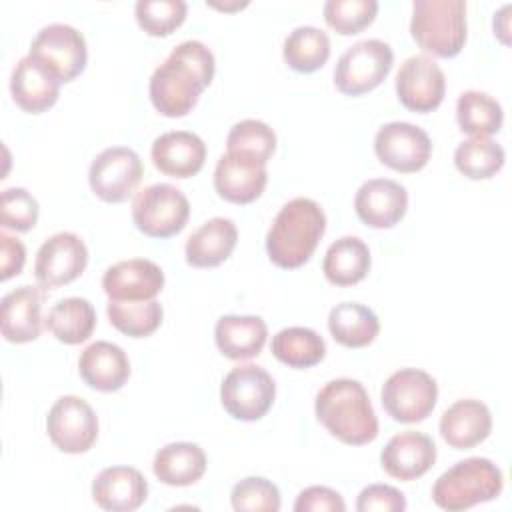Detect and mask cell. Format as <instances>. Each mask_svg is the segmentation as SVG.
Wrapping results in <instances>:
<instances>
[{
  "mask_svg": "<svg viewBox=\"0 0 512 512\" xmlns=\"http://www.w3.org/2000/svg\"><path fill=\"white\" fill-rule=\"evenodd\" d=\"M52 444L66 454H82L98 438V418L92 406L80 396H60L46 418Z\"/></svg>",
  "mask_w": 512,
  "mask_h": 512,
  "instance_id": "12",
  "label": "cell"
},
{
  "mask_svg": "<svg viewBox=\"0 0 512 512\" xmlns=\"http://www.w3.org/2000/svg\"><path fill=\"white\" fill-rule=\"evenodd\" d=\"M296 512H344L346 504L342 496L326 486H308L304 488L296 502H294Z\"/></svg>",
  "mask_w": 512,
  "mask_h": 512,
  "instance_id": "43",
  "label": "cell"
},
{
  "mask_svg": "<svg viewBox=\"0 0 512 512\" xmlns=\"http://www.w3.org/2000/svg\"><path fill=\"white\" fill-rule=\"evenodd\" d=\"M238 242L236 224L230 218H210L186 240V262L194 268H214L228 260Z\"/></svg>",
  "mask_w": 512,
  "mask_h": 512,
  "instance_id": "26",
  "label": "cell"
},
{
  "mask_svg": "<svg viewBox=\"0 0 512 512\" xmlns=\"http://www.w3.org/2000/svg\"><path fill=\"white\" fill-rule=\"evenodd\" d=\"M504 160V148L492 138H470L454 150L456 168L472 180L492 178L504 166Z\"/></svg>",
  "mask_w": 512,
  "mask_h": 512,
  "instance_id": "36",
  "label": "cell"
},
{
  "mask_svg": "<svg viewBox=\"0 0 512 512\" xmlns=\"http://www.w3.org/2000/svg\"><path fill=\"white\" fill-rule=\"evenodd\" d=\"M78 372L90 388L100 392H116L130 378V360L118 344L96 340L82 350Z\"/></svg>",
  "mask_w": 512,
  "mask_h": 512,
  "instance_id": "23",
  "label": "cell"
},
{
  "mask_svg": "<svg viewBox=\"0 0 512 512\" xmlns=\"http://www.w3.org/2000/svg\"><path fill=\"white\" fill-rule=\"evenodd\" d=\"M508 10H510V6L506 4V6H502V10L498 14H494V22L502 20V24H494V34H498L504 44H508V38H506V34H508V16H506Z\"/></svg>",
  "mask_w": 512,
  "mask_h": 512,
  "instance_id": "45",
  "label": "cell"
},
{
  "mask_svg": "<svg viewBox=\"0 0 512 512\" xmlns=\"http://www.w3.org/2000/svg\"><path fill=\"white\" fill-rule=\"evenodd\" d=\"M358 512H402L406 510L404 494L388 484H370L358 494Z\"/></svg>",
  "mask_w": 512,
  "mask_h": 512,
  "instance_id": "42",
  "label": "cell"
},
{
  "mask_svg": "<svg viewBox=\"0 0 512 512\" xmlns=\"http://www.w3.org/2000/svg\"><path fill=\"white\" fill-rule=\"evenodd\" d=\"M456 120L472 138H488L502 128L504 112L498 100L480 90H466L456 102Z\"/></svg>",
  "mask_w": 512,
  "mask_h": 512,
  "instance_id": "32",
  "label": "cell"
},
{
  "mask_svg": "<svg viewBox=\"0 0 512 512\" xmlns=\"http://www.w3.org/2000/svg\"><path fill=\"white\" fill-rule=\"evenodd\" d=\"M504 488L500 468L488 458H466L450 466L432 486V500L448 512H460L494 500Z\"/></svg>",
  "mask_w": 512,
  "mask_h": 512,
  "instance_id": "4",
  "label": "cell"
},
{
  "mask_svg": "<svg viewBox=\"0 0 512 512\" xmlns=\"http://www.w3.org/2000/svg\"><path fill=\"white\" fill-rule=\"evenodd\" d=\"M184 0H138L134 6L138 26L150 36L172 34L186 18Z\"/></svg>",
  "mask_w": 512,
  "mask_h": 512,
  "instance_id": "38",
  "label": "cell"
},
{
  "mask_svg": "<svg viewBox=\"0 0 512 512\" xmlns=\"http://www.w3.org/2000/svg\"><path fill=\"white\" fill-rule=\"evenodd\" d=\"M148 482L132 466L104 468L92 482L94 502L110 512H132L146 502Z\"/></svg>",
  "mask_w": 512,
  "mask_h": 512,
  "instance_id": "21",
  "label": "cell"
},
{
  "mask_svg": "<svg viewBox=\"0 0 512 512\" xmlns=\"http://www.w3.org/2000/svg\"><path fill=\"white\" fill-rule=\"evenodd\" d=\"M154 166L172 178H190L198 174L206 160L204 140L186 130H174L160 134L152 144Z\"/></svg>",
  "mask_w": 512,
  "mask_h": 512,
  "instance_id": "20",
  "label": "cell"
},
{
  "mask_svg": "<svg viewBox=\"0 0 512 512\" xmlns=\"http://www.w3.org/2000/svg\"><path fill=\"white\" fill-rule=\"evenodd\" d=\"M394 64L392 48L378 38L352 44L334 68V84L346 96H360L380 86Z\"/></svg>",
  "mask_w": 512,
  "mask_h": 512,
  "instance_id": "6",
  "label": "cell"
},
{
  "mask_svg": "<svg viewBox=\"0 0 512 512\" xmlns=\"http://www.w3.org/2000/svg\"><path fill=\"white\" fill-rule=\"evenodd\" d=\"M326 24L342 36H352L368 28L378 12L376 0H328L324 4Z\"/></svg>",
  "mask_w": 512,
  "mask_h": 512,
  "instance_id": "39",
  "label": "cell"
},
{
  "mask_svg": "<svg viewBox=\"0 0 512 512\" xmlns=\"http://www.w3.org/2000/svg\"><path fill=\"white\" fill-rule=\"evenodd\" d=\"M410 34L432 56L452 58L460 54L466 42V2L414 0Z\"/></svg>",
  "mask_w": 512,
  "mask_h": 512,
  "instance_id": "5",
  "label": "cell"
},
{
  "mask_svg": "<svg viewBox=\"0 0 512 512\" xmlns=\"http://www.w3.org/2000/svg\"><path fill=\"white\" fill-rule=\"evenodd\" d=\"M274 378L256 364H240L232 368L220 386V402L224 410L244 422L260 420L274 404Z\"/></svg>",
  "mask_w": 512,
  "mask_h": 512,
  "instance_id": "8",
  "label": "cell"
},
{
  "mask_svg": "<svg viewBox=\"0 0 512 512\" xmlns=\"http://www.w3.org/2000/svg\"><path fill=\"white\" fill-rule=\"evenodd\" d=\"M26 262V248L18 238L0 234V280H8L22 272Z\"/></svg>",
  "mask_w": 512,
  "mask_h": 512,
  "instance_id": "44",
  "label": "cell"
},
{
  "mask_svg": "<svg viewBox=\"0 0 512 512\" xmlns=\"http://www.w3.org/2000/svg\"><path fill=\"white\" fill-rule=\"evenodd\" d=\"M268 328L260 316L228 314L216 322L214 340L218 350L230 360H248L262 352Z\"/></svg>",
  "mask_w": 512,
  "mask_h": 512,
  "instance_id": "27",
  "label": "cell"
},
{
  "mask_svg": "<svg viewBox=\"0 0 512 512\" xmlns=\"http://www.w3.org/2000/svg\"><path fill=\"white\" fill-rule=\"evenodd\" d=\"M226 148V152L240 154L260 164H266L276 148V134L266 122L246 118L230 128Z\"/></svg>",
  "mask_w": 512,
  "mask_h": 512,
  "instance_id": "37",
  "label": "cell"
},
{
  "mask_svg": "<svg viewBox=\"0 0 512 512\" xmlns=\"http://www.w3.org/2000/svg\"><path fill=\"white\" fill-rule=\"evenodd\" d=\"M380 462L388 476L410 482L424 476L434 466L436 444L424 432L404 430L386 442Z\"/></svg>",
  "mask_w": 512,
  "mask_h": 512,
  "instance_id": "16",
  "label": "cell"
},
{
  "mask_svg": "<svg viewBox=\"0 0 512 512\" xmlns=\"http://www.w3.org/2000/svg\"><path fill=\"white\" fill-rule=\"evenodd\" d=\"M370 270V250L358 236H342L332 242L322 260V272L336 286H352L366 278Z\"/></svg>",
  "mask_w": 512,
  "mask_h": 512,
  "instance_id": "29",
  "label": "cell"
},
{
  "mask_svg": "<svg viewBox=\"0 0 512 512\" xmlns=\"http://www.w3.org/2000/svg\"><path fill=\"white\" fill-rule=\"evenodd\" d=\"M444 92V72L430 56L418 54L402 62L396 74V94L404 108L420 114L432 112L442 104Z\"/></svg>",
  "mask_w": 512,
  "mask_h": 512,
  "instance_id": "15",
  "label": "cell"
},
{
  "mask_svg": "<svg viewBox=\"0 0 512 512\" xmlns=\"http://www.w3.org/2000/svg\"><path fill=\"white\" fill-rule=\"evenodd\" d=\"M318 422L340 442L362 446L378 436V418L366 388L352 378L326 382L314 400Z\"/></svg>",
  "mask_w": 512,
  "mask_h": 512,
  "instance_id": "2",
  "label": "cell"
},
{
  "mask_svg": "<svg viewBox=\"0 0 512 512\" xmlns=\"http://www.w3.org/2000/svg\"><path fill=\"white\" fill-rule=\"evenodd\" d=\"M382 406L386 414L404 424L426 420L438 398L436 380L420 368H400L382 386Z\"/></svg>",
  "mask_w": 512,
  "mask_h": 512,
  "instance_id": "9",
  "label": "cell"
},
{
  "mask_svg": "<svg viewBox=\"0 0 512 512\" xmlns=\"http://www.w3.org/2000/svg\"><path fill=\"white\" fill-rule=\"evenodd\" d=\"M272 354L290 368H310L326 354L324 338L304 326H290L272 338Z\"/></svg>",
  "mask_w": 512,
  "mask_h": 512,
  "instance_id": "34",
  "label": "cell"
},
{
  "mask_svg": "<svg viewBox=\"0 0 512 512\" xmlns=\"http://www.w3.org/2000/svg\"><path fill=\"white\" fill-rule=\"evenodd\" d=\"M42 292L36 286H18L8 292L0 304L2 336L8 342L24 344L32 342L42 332Z\"/></svg>",
  "mask_w": 512,
  "mask_h": 512,
  "instance_id": "24",
  "label": "cell"
},
{
  "mask_svg": "<svg viewBox=\"0 0 512 512\" xmlns=\"http://www.w3.org/2000/svg\"><path fill=\"white\" fill-rule=\"evenodd\" d=\"M214 54L200 40H184L150 76V102L168 118L186 116L214 78Z\"/></svg>",
  "mask_w": 512,
  "mask_h": 512,
  "instance_id": "1",
  "label": "cell"
},
{
  "mask_svg": "<svg viewBox=\"0 0 512 512\" xmlns=\"http://www.w3.org/2000/svg\"><path fill=\"white\" fill-rule=\"evenodd\" d=\"M492 414L488 406L474 398L454 402L440 418V434L444 442L456 450L478 446L490 436Z\"/></svg>",
  "mask_w": 512,
  "mask_h": 512,
  "instance_id": "25",
  "label": "cell"
},
{
  "mask_svg": "<svg viewBox=\"0 0 512 512\" xmlns=\"http://www.w3.org/2000/svg\"><path fill=\"white\" fill-rule=\"evenodd\" d=\"M374 152L382 164L396 172H418L432 156L428 134L410 122H388L374 138Z\"/></svg>",
  "mask_w": 512,
  "mask_h": 512,
  "instance_id": "14",
  "label": "cell"
},
{
  "mask_svg": "<svg viewBox=\"0 0 512 512\" xmlns=\"http://www.w3.org/2000/svg\"><path fill=\"white\" fill-rule=\"evenodd\" d=\"M154 474L168 486H190L206 472V454L194 442H172L154 456Z\"/></svg>",
  "mask_w": 512,
  "mask_h": 512,
  "instance_id": "28",
  "label": "cell"
},
{
  "mask_svg": "<svg viewBox=\"0 0 512 512\" xmlns=\"http://www.w3.org/2000/svg\"><path fill=\"white\" fill-rule=\"evenodd\" d=\"M354 208L366 226L392 228L406 214L408 192L396 180L372 178L358 188Z\"/></svg>",
  "mask_w": 512,
  "mask_h": 512,
  "instance_id": "18",
  "label": "cell"
},
{
  "mask_svg": "<svg viewBox=\"0 0 512 512\" xmlns=\"http://www.w3.org/2000/svg\"><path fill=\"white\" fill-rule=\"evenodd\" d=\"M282 56L294 72H316L330 56V38L316 26H298L286 36Z\"/></svg>",
  "mask_w": 512,
  "mask_h": 512,
  "instance_id": "33",
  "label": "cell"
},
{
  "mask_svg": "<svg viewBox=\"0 0 512 512\" xmlns=\"http://www.w3.org/2000/svg\"><path fill=\"white\" fill-rule=\"evenodd\" d=\"M60 80L32 56H24L12 70L10 92L18 108L40 114L52 108L60 94Z\"/></svg>",
  "mask_w": 512,
  "mask_h": 512,
  "instance_id": "22",
  "label": "cell"
},
{
  "mask_svg": "<svg viewBox=\"0 0 512 512\" xmlns=\"http://www.w3.org/2000/svg\"><path fill=\"white\" fill-rule=\"evenodd\" d=\"M328 330L338 344L346 348H364L378 336L380 320L364 304L342 302L330 310Z\"/></svg>",
  "mask_w": 512,
  "mask_h": 512,
  "instance_id": "30",
  "label": "cell"
},
{
  "mask_svg": "<svg viewBox=\"0 0 512 512\" xmlns=\"http://www.w3.org/2000/svg\"><path fill=\"white\" fill-rule=\"evenodd\" d=\"M144 166L140 156L126 146L102 150L90 164L88 182L92 192L110 204L128 200L140 184Z\"/></svg>",
  "mask_w": 512,
  "mask_h": 512,
  "instance_id": "11",
  "label": "cell"
},
{
  "mask_svg": "<svg viewBox=\"0 0 512 512\" xmlns=\"http://www.w3.org/2000/svg\"><path fill=\"white\" fill-rule=\"evenodd\" d=\"M268 182L266 164L226 152L214 170V188L220 198L232 204H250L264 192Z\"/></svg>",
  "mask_w": 512,
  "mask_h": 512,
  "instance_id": "19",
  "label": "cell"
},
{
  "mask_svg": "<svg viewBox=\"0 0 512 512\" xmlns=\"http://www.w3.org/2000/svg\"><path fill=\"white\" fill-rule=\"evenodd\" d=\"M60 82L74 80L86 66L88 50L82 32L68 24L44 26L30 44V52Z\"/></svg>",
  "mask_w": 512,
  "mask_h": 512,
  "instance_id": "10",
  "label": "cell"
},
{
  "mask_svg": "<svg viewBox=\"0 0 512 512\" xmlns=\"http://www.w3.org/2000/svg\"><path fill=\"white\" fill-rule=\"evenodd\" d=\"M190 216V202L180 188L168 182L140 190L132 202L136 228L150 238H170L182 232Z\"/></svg>",
  "mask_w": 512,
  "mask_h": 512,
  "instance_id": "7",
  "label": "cell"
},
{
  "mask_svg": "<svg viewBox=\"0 0 512 512\" xmlns=\"http://www.w3.org/2000/svg\"><path fill=\"white\" fill-rule=\"evenodd\" d=\"M38 202L24 188H6L0 198V224L16 232H28L38 222Z\"/></svg>",
  "mask_w": 512,
  "mask_h": 512,
  "instance_id": "41",
  "label": "cell"
},
{
  "mask_svg": "<svg viewBox=\"0 0 512 512\" xmlns=\"http://www.w3.org/2000/svg\"><path fill=\"white\" fill-rule=\"evenodd\" d=\"M44 324L56 340L72 346L86 342L92 336L96 326V312L86 298L70 296L58 300L50 308Z\"/></svg>",
  "mask_w": 512,
  "mask_h": 512,
  "instance_id": "31",
  "label": "cell"
},
{
  "mask_svg": "<svg viewBox=\"0 0 512 512\" xmlns=\"http://www.w3.org/2000/svg\"><path fill=\"white\" fill-rule=\"evenodd\" d=\"M88 264V248L74 232L50 236L36 254L34 276L40 288L52 290L76 280Z\"/></svg>",
  "mask_w": 512,
  "mask_h": 512,
  "instance_id": "13",
  "label": "cell"
},
{
  "mask_svg": "<svg viewBox=\"0 0 512 512\" xmlns=\"http://www.w3.org/2000/svg\"><path fill=\"white\" fill-rule=\"evenodd\" d=\"M324 230L326 216L320 204L312 198H294L272 220L266 234V252L278 268H300L314 254Z\"/></svg>",
  "mask_w": 512,
  "mask_h": 512,
  "instance_id": "3",
  "label": "cell"
},
{
  "mask_svg": "<svg viewBox=\"0 0 512 512\" xmlns=\"http://www.w3.org/2000/svg\"><path fill=\"white\" fill-rule=\"evenodd\" d=\"M232 508L236 512H278L280 510V492L276 484L262 476H248L234 484Z\"/></svg>",
  "mask_w": 512,
  "mask_h": 512,
  "instance_id": "40",
  "label": "cell"
},
{
  "mask_svg": "<svg viewBox=\"0 0 512 512\" xmlns=\"http://www.w3.org/2000/svg\"><path fill=\"white\" fill-rule=\"evenodd\" d=\"M164 286L162 268L146 258H130L110 266L102 276V288L110 300H154Z\"/></svg>",
  "mask_w": 512,
  "mask_h": 512,
  "instance_id": "17",
  "label": "cell"
},
{
  "mask_svg": "<svg viewBox=\"0 0 512 512\" xmlns=\"http://www.w3.org/2000/svg\"><path fill=\"white\" fill-rule=\"evenodd\" d=\"M106 314L110 324L126 336L144 338L158 330L162 324V306L156 300H140V302H120L110 300L106 306Z\"/></svg>",
  "mask_w": 512,
  "mask_h": 512,
  "instance_id": "35",
  "label": "cell"
}]
</instances>
